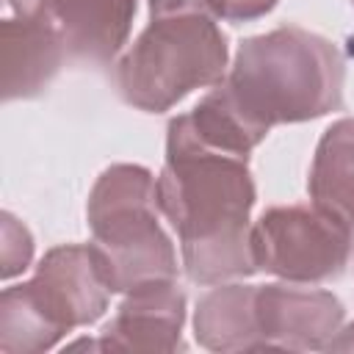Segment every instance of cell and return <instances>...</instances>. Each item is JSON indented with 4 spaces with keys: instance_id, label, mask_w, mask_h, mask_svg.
<instances>
[{
    "instance_id": "7",
    "label": "cell",
    "mask_w": 354,
    "mask_h": 354,
    "mask_svg": "<svg viewBox=\"0 0 354 354\" xmlns=\"http://www.w3.org/2000/svg\"><path fill=\"white\" fill-rule=\"evenodd\" d=\"M14 17L47 28L66 61L105 66L127 41L136 0H8Z\"/></svg>"
},
{
    "instance_id": "8",
    "label": "cell",
    "mask_w": 354,
    "mask_h": 354,
    "mask_svg": "<svg viewBox=\"0 0 354 354\" xmlns=\"http://www.w3.org/2000/svg\"><path fill=\"white\" fill-rule=\"evenodd\" d=\"M254 315L266 348H324L343 324V304L301 282L254 288Z\"/></svg>"
},
{
    "instance_id": "3",
    "label": "cell",
    "mask_w": 354,
    "mask_h": 354,
    "mask_svg": "<svg viewBox=\"0 0 354 354\" xmlns=\"http://www.w3.org/2000/svg\"><path fill=\"white\" fill-rule=\"evenodd\" d=\"M158 183L144 166L116 163L88 196L91 249L113 293L177 277V254L158 224Z\"/></svg>"
},
{
    "instance_id": "14",
    "label": "cell",
    "mask_w": 354,
    "mask_h": 354,
    "mask_svg": "<svg viewBox=\"0 0 354 354\" xmlns=\"http://www.w3.org/2000/svg\"><path fill=\"white\" fill-rule=\"evenodd\" d=\"M277 6V0H207V8L216 19L230 22H246L268 14Z\"/></svg>"
},
{
    "instance_id": "4",
    "label": "cell",
    "mask_w": 354,
    "mask_h": 354,
    "mask_svg": "<svg viewBox=\"0 0 354 354\" xmlns=\"http://www.w3.org/2000/svg\"><path fill=\"white\" fill-rule=\"evenodd\" d=\"M111 293L91 243L50 249L28 282L6 288L0 296V351L53 348L66 332L94 324Z\"/></svg>"
},
{
    "instance_id": "5",
    "label": "cell",
    "mask_w": 354,
    "mask_h": 354,
    "mask_svg": "<svg viewBox=\"0 0 354 354\" xmlns=\"http://www.w3.org/2000/svg\"><path fill=\"white\" fill-rule=\"evenodd\" d=\"M227 69V39L207 11L152 17L116 64L122 100L147 113L169 111L194 88L216 86Z\"/></svg>"
},
{
    "instance_id": "10",
    "label": "cell",
    "mask_w": 354,
    "mask_h": 354,
    "mask_svg": "<svg viewBox=\"0 0 354 354\" xmlns=\"http://www.w3.org/2000/svg\"><path fill=\"white\" fill-rule=\"evenodd\" d=\"M69 64L61 41L41 25L19 17L3 22V100L41 94L58 69Z\"/></svg>"
},
{
    "instance_id": "13",
    "label": "cell",
    "mask_w": 354,
    "mask_h": 354,
    "mask_svg": "<svg viewBox=\"0 0 354 354\" xmlns=\"http://www.w3.org/2000/svg\"><path fill=\"white\" fill-rule=\"evenodd\" d=\"M33 257V238L22 221H17L11 213H3V243H0V274L3 279H11L22 274L30 266Z\"/></svg>"
},
{
    "instance_id": "2",
    "label": "cell",
    "mask_w": 354,
    "mask_h": 354,
    "mask_svg": "<svg viewBox=\"0 0 354 354\" xmlns=\"http://www.w3.org/2000/svg\"><path fill=\"white\" fill-rule=\"evenodd\" d=\"M337 47L304 28H277L246 39L221 80L243 116L268 136L274 124L318 119L343 102Z\"/></svg>"
},
{
    "instance_id": "11",
    "label": "cell",
    "mask_w": 354,
    "mask_h": 354,
    "mask_svg": "<svg viewBox=\"0 0 354 354\" xmlns=\"http://www.w3.org/2000/svg\"><path fill=\"white\" fill-rule=\"evenodd\" d=\"M307 191L315 207L354 230V119H340L321 136Z\"/></svg>"
},
{
    "instance_id": "1",
    "label": "cell",
    "mask_w": 354,
    "mask_h": 354,
    "mask_svg": "<svg viewBox=\"0 0 354 354\" xmlns=\"http://www.w3.org/2000/svg\"><path fill=\"white\" fill-rule=\"evenodd\" d=\"M155 183L158 207L180 235L194 282L216 285L257 271L249 227L254 183L246 158L205 147L171 119L166 166Z\"/></svg>"
},
{
    "instance_id": "12",
    "label": "cell",
    "mask_w": 354,
    "mask_h": 354,
    "mask_svg": "<svg viewBox=\"0 0 354 354\" xmlns=\"http://www.w3.org/2000/svg\"><path fill=\"white\" fill-rule=\"evenodd\" d=\"M196 340L207 348L238 351V348H266L257 315H254V288L252 285H218L196 307Z\"/></svg>"
},
{
    "instance_id": "16",
    "label": "cell",
    "mask_w": 354,
    "mask_h": 354,
    "mask_svg": "<svg viewBox=\"0 0 354 354\" xmlns=\"http://www.w3.org/2000/svg\"><path fill=\"white\" fill-rule=\"evenodd\" d=\"M351 3H354V0H351Z\"/></svg>"
},
{
    "instance_id": "9",
    "label": "cell",
    "mask_w": 354,
    "mask_h": 354,
    "mask_svg": "<svg viewBox=\"0 0 354 354\" xmlns=\"http://www.w3.org/2000/svg\"><path fill=\"white\" fill-rule=\"evenodd\" d=\"M185 296L174 279L133 288L119 313L102 329V348L111 351H171L180 346Z\"/></svg>"
},
{
    "instance_id": "15",
    "label": "cell",
    "mask_w": 354,
    "mask_h": 354,
    "mask_svg": "<svg viewBox=\"0 0 354 354\" xmlns=\"http://www.w3.org/2000/svg\"><path fill=\"white\" fill-rule=\"evenodd\" d=\"M183 11H207V0H149V14L163 17V14H183Z\"/></svg>"
},
{
    "instance_id": "6",
    "label": "cell",
    "mask_w": 354,
    "mask_h": 354,
    "mask_svg": "<svg viewBox=\"0 0 354 354\" xmlns=\"http://www.w3.org/2000/svg\"><path fill=\"white\" fill-rule=\"evenodd\" d=\"M254 266L285 282L337 277L351 254V227L315 205L266 210L252 227Z\"/></svg>"
}]
</instances>
